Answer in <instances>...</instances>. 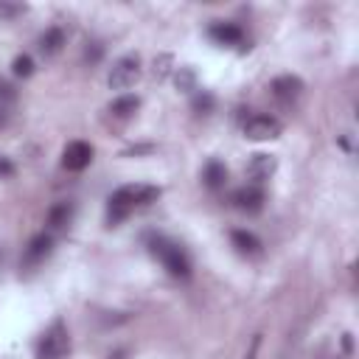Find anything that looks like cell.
<instances>
[{"instance_id": "obj_1", "label": "cell", "mask_w": 359, "mask_h": 359, "mask_svg": "<svg viewBox=\"0 0 359 359\" xmlns=\"http://www.w3.org/2000/svg\"><path fill=\"white\" fill-rule=\"evenodd\" d=\"M160 196V188H154V185H123V188H118L112 196H109V202H107V222L109 224H118V222H123L137 205H149V202H154Z\"/></svg>"}, {"instance_id": "obj_2", "label": "cell", "mask_w": 359, "mask_h": 359, "mask_svg": "<svg viewBox=\"0 0 359 359\" xmlns=\"http://www.w3.org/2000/svg\"><path fill=\"white\" fill-rule=\"evenodd\" d=\"M149 241V250H151V255L174 275V278H191V261H188V255H185V250L180 247V244H174L171 238H165V236H149L146 238Z\"/></svg>"}, {"instance_id": "obj_3", "label": "cell", "mask_w": 359, "mask_h": 359, "mask_svg": "<svg viewBox=\"0 0 359 359\" xmlns=\"http://www.w3.org/2000/svg\"><path fill=\"white\" fill-rule=\"evenodd\" d=\"M70 351V337L62 320H56L39 339L36 345V359H65Z\"/></svg>"}, {"instance_id": "obj_4", "label": "cell", "mask_w": 359, "mask_h": 359, "mask_svg": "<svg viewBox=\"0 0 359 359\" xmlns=\"http://www.w3.org/2000/svg\"><path fill=\"white\" fill-rule=\"evenodd\" d=\"M137 79H140V56L137 53H126V56L115 59V65L109 67V76H107L112 90H129Z\"/></svg>"}, {"instance_id": "obj_5", "label": "cell", "mask_w": 359, "mask_h": 359, "mask_svg": "<svg viewBox=\"0 0 359 359\" xmlns=\"http://www.w3.org/2000/svg\"><path fill=\"white\" fill-rule=\"evenodd\" d=\"M280 121L272 118V115H247L244 121V135L250 140H272L280 135Z\"/></svg>"}, {"instance_id": "obj_6", "label": "cell", "mask_w": 359, "mask_h": 359, "mask_svg": "<svg viewBox=\"0 0 359 359\" xmlns=\"http://www.w3.org/2000/svg\"><path fill=\"white\" fill-rule=\"evenodd\" d=\"M90 160H93V146L84 143V140H73L62 151V165L67 171H81V168L90 165Z\"/></svg>"}, {"instance_id": "obj_7", "label": "cell", "mask_w": 359, "mask_h": 359, "mask_svg": "<svg viewBox=\"0 0 359 359\" xmlns=\"http://www.w3.org/2000/svg\"><path fill=\"white\" fill-rule=\"evenodd\" d=\"M264 188L261 185H244L233 194V205L241 210V213H258L264 208Z\"/></svg>"}, {"instance_id": "obj_8", "label": "cell", "mask_w": 359, "mask_h": 359, "mask_svg": "<svg viewBox=\"0 0 359 359\" xmlns=\"http://www.w3.org/2000/svg\"><path fill=\"white\" fill-rule=\"evenodd\" d=\"M269 90H272V95H275L278 101H294V98L303 93V81H300L297 76H278V79L269 84Z\"/></svg>"}, {"instance_id": "obj_9", "label": "cell", "mask_w": 359, "mask_h": 359, "mask_svg": "<svg viewBox=\"0 0 359 359\" xmlns=\"http://www.w3.org/2000/svg\"><path fill=\"white\" fill-rule=\"evenodd\" d=\"M210 39H216L219 45H238L244 39V31L236 22H213L210 25Z\"/></svg>"}, {"instance_id": "obj_10", "label": "cell", "mask_w": 359, "mask_h": 359, "mask_svg": "<svg viewBox=\"0 0 359 359\" xmlns=\"http://www.w3.org/2000/svg\"><path fill=\"white\" fill-rule=\"evenodd\" d=\"M50 244H53V238H50L48 233H39V236H34V238L28 241V247H25V264L31 266V264H39V261H45V258L50 255Z\"/></svg>"}, {"instance_id": "obj_11", "label": "cell", "mask_w": 359, "mask_h": 359, "mask_svg": "<svg viewBox=\"0 0 359 359\" xmlns=\"http://www.w3.org/2000/svg\"><path fill=\"white\" fill-rule=\"evenodd\" d=\"M230 241H233V247H236L238 252H244V255H258V252H261V238L252 236L250 230H233V233H230Z\"/></svg>"}, {"instance_id": "obj_12", "label": "cell", "mask_w": 359, "mask_h": 359, "mask_svg": "<svg viewBox=\"0 0 359 359\" xmlns=\"http://www.w3.org/2000/svg\"><path fill=\"white\" fill-rule=\"evenodd\" d=\"M62 45H65V31L62 28H48L42 36H39V50L45 53V56H56L59 50H62Z\"/></svg>"}, {"instance_id": "obj_13", "label": "cell", "mask_w": 359, "mask_h": 359, "mask_svg": "<svg viewBox=\"0 0 359 359\" xmlns=\"http://www.w3.org/2000/svg\"><path fill=\"white\" fill-rule=\"evenodd\" d=\"M70 219H73V205L70 202L50 205V210H48V227L50 230H62L65 224H70Z\"/></svg>"}, {"instance_id": "obj_14", "label": "cell", "mask_w": 359, "mask_h": 359, "mask_svg": "<svg viewBox=\"0 0 359 359\" xmlns=\"http://www.w3.org/2000/svg\"><path fill=\"white\" fill-rule=\"evenodd\" d=\"M202 180H205V185H208V188L219 191V188L227 182V168H224L219 160H210V163L205 165V171H202Z\"/></svg>"}, {"instance_id": "obj_15", "label": "cell", "mask_w": 359, "mask_h": 359, "mask_svg": "<svg viewBox=\"0 0 359 359\" xmlns=\"http://www.w3.org/2000/svg\"><path fill=\"white\" fill-rule=\"evenodd\" d=\"M137 107H140V98H137V95H121V98H115V101L109 104V112H112L115 118H129V115H135Z\"/></svg>"}, {"instance_id": "obj_16", "label": "cell", "mask_w": 359, "mask_h": 359, "mask_svg": "<svg viewBox=\"0 0 359 359\" xmlns=\"http://www.w3.org/2000/svg\"><path fill=\"white\" fill-rule=\"evenodd\" d=\"M272 171H275V160H272L269 154H255V157H252V163H250V177H252V180L261 182V180H266Z\"/></svg>"}, {"instance_id": "obj_17", "label": "cell", "mask_w": 359, "mask_h": 359, "mask_svg": "<svg viewBox=\"0 0 359 359\" xmlns=\"http://www.w3.org/2000/svg\"><path fill=\"white\" fill-rule=\"evenodd\" d=\"M11 70H14V76H31L34 73V62H31V56L28 53H20L14 62H11Z\"/></svg>"}, {"instance_id": "obj_18", "label": "cell", "mask_w": 359, "mask_h": 359, "mask_svg": "<svg viewBox=\"0 0 359 359\" xmlns=\"http://www.w3.org/2000/svg\"><path fill=\"white\" fill-rule=\"evenodd\" d=\"M177 87H188V90H194V73L185 70V67H180V73H177Z\"/></svg>"}, {"instance_id": "obj_19", "label": "cell", "mask_w": 359, "mask_h": 359, "mask_svg": "<svg viewBox=\"0 0 359 359\" xmlns=\"http://www.w3.org/2000/svg\"><path fill=\"white\" fill-rule=\"evenodd\" d=\"M14 98H17V90L8 81H0V104L3 101H14Z\"/></svg>"}, {"instance_id": "obj_20", "label": "cell", "mask_w": 359, "mask_h": 359, "mask_svg": "<svg viewBox=\"0 0 359 359\" xmlns=\"http://www.w3.org/2000/svg\"><path fill=\"white\" fill-rule=\"evenodd\" d=\"M168 62H171V56H160V62H154V76H157V79H163V76L168 73V67H165Z\"/></svg>"}, {"instance_id": "obj_21", "label": "cell", "mask_w": 359, "mask_h": 359, "mask_svg": "<svg viewBox=\"0 0 359 359\" xmlns=\"http://www.w3.org/2000/svg\"><path fill=\"white\" fill-rule=\"evenodd\" d=\"M194 107H196V109H210V107H213V98H210L208 93H202V95L194 98Z\"/></svg>"}, {"instance_id": "obj_22", "label": "cell", "mask_w": 359, "mask_h": 359, "mask_svg": "<svg viewBox=\"0 0 359 359\" xmlns=\"http://www.w3.org/2000/svg\"><path fill=\"white\" fill-rule=\"evenodd\" d=\"M25 6H8V3H0V14L3 17H14V14H22Z\"/></svg>"}, {"instance_id": "obj_23", "label": "cell", "mask_w": 359, "mask_h": 359, "mask_svg": "<svg viewBox=\"0 0 359 359\" xmlns=\"http://www.w3.org/2000/svg\"><path fill=\"white\" fill-rule=\"evenodd\" d=\"M11 174H14V165H11V160L0 157V177H11Z\"/></svg>"}, {"instance_id": "obj_24", "label": "cell", "mask_w": 359, "mask_h": 359, "mask_svg": "<svg viewBox=\"0 0 359 359\" xmlns=\"http://www.w3.org/2000/svg\"><path fill=\"white\" fill-rule=\"evenodd\" d=\"M258 345H261V334H258V337H252V342H250V351H247V356H244V359H255V353H258Z\"/></svg>"}]
</instances>
